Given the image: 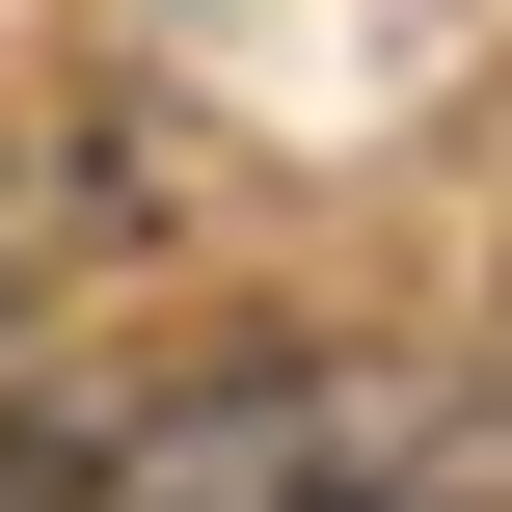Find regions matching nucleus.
<instances>
[{
    "mask_svg": "<svg viewBox=\"0 0 512 512\" xmlns=\"http://www.w3.org/2000/svg\"><path fill=\"white\" fill-rule=\"evenodd\" d=\"M0 512H108V459H81L54 405H0Z\"/></svg>",
    "mask_w": 512,
    "mask_h": 512,
    "instance_id": "obj_1",
    "label": "nucleus"
}]
</instances>
